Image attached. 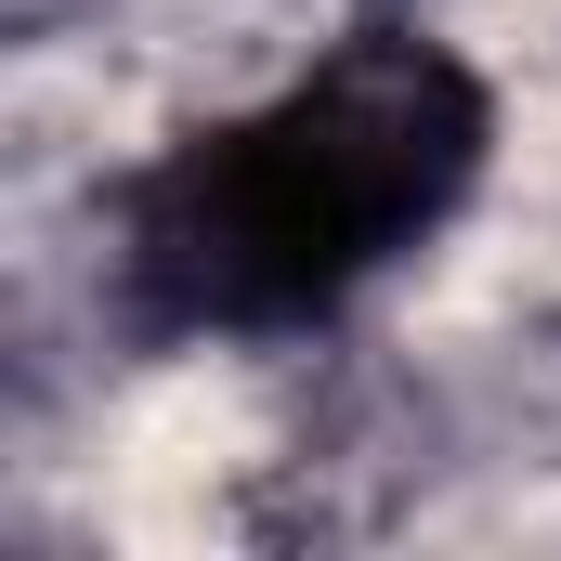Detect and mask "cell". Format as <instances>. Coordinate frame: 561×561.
I'll return each instance as SVG.
<instances>
[{
    "label": "cell",
    "instance_id": "6da1fadb",
    "mask_svg": "<svg viewBox=\"0 0 561 561\" xmlns=\"http://www.w3.org/2000/svg\"><path fill=\"white\" fill-rule=\"evenodd\" d=\"M496 92L431 26H353L105 196V275L144 340H287L353 313L470 209Z\"/></svg>",
    "mask_w": 561,
    "mask_h": 561
}]
</instances>
